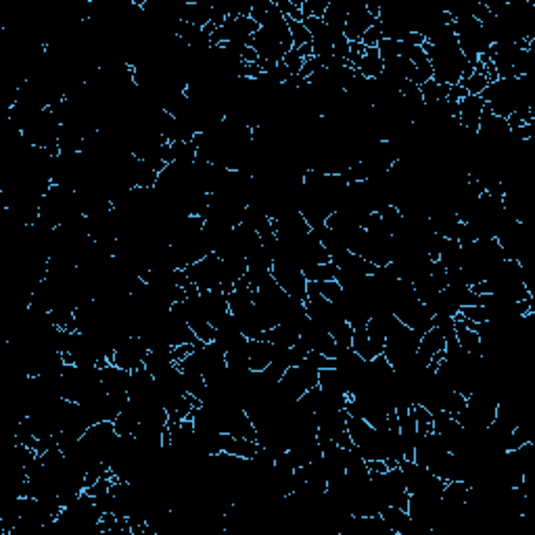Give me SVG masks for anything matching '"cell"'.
Segmentation results:
<instances>
[{"label":"cell","mask_w":535,"mask_h":535,"mask_svg":"<svg viewBox=\"0 0 535 535\" xmlns=\"http://www.w3.org/2000/svg\"><path fill=\"white\" fill-rule=\"evenodd\" d=\"M381 519L383 523L394 531L396 535H400L401 531H405V527L410 525V515L405 508H398V506H385L381 510Z\"/></svg>","instance_id":"obj_14"},{"label":"cell","mask_w":535,"mask_h":535,"mask_svg":"<svg viewBox=\"0 0 535 535\" xmlns=\"http://www.w3.org/2000/svg\"><path fill=\"white\" fill-rule=\"evenodd\" d=\"M454 331H456V341L458 345L466 352V354H475V356H481V337L477 335L475 328L468 326V322L460 316L454 318Z\"/></svg>","instance_id":"obj_10"},{"label":"cell","mask_w":535,"mask_h":535,"mask_svg":"<svg viewBox=\"0 0 535 535\" xmlns=\"http://www.w3.org/2000/svg\"><path fill=\"white\" fill-rule=\"evenodd\" d=\"M420 95H422V101L424 105H433V103H439V101H445L447 95H450V86L447 84H439L435 80H429L420 86Z\"/></svg>","instance_id":"obj_16"},{"label":"cell","mask_w":535,"mask_h":535,"mask_svg":"<svg viewBox=\"0 0 535 535\" xmlns=\"http://www.w3.org/2000/svg\"><path fill=\"white\" fill-rule=\"evenodd\" d=\"M222 452L232 454V456L243 458V460H253L256 454L260 452V443H258V439H239V437H232V435L224 433Z\"/></svg>","instance_id":"obj_12"},{"label":"cell","mask_w":535,"mask_h":535,"mask_svg":"<svg viewBox=\"0 0 535 535\" xmlns=\"http://www.w3.org/2000/svg\"><path fill=\"white\" fill-rule=\"evenodd\" d=\"M337 266L333 262H326V264H318V266L305 268L303 274H305V280L307 282H324V280H337Z\"/></svg>","instance_id":"obj_17"},{"label":"cell","mask_w":535,"mask_h":535,"mask_svg":"<svg viewBox=\"0 0 535 535\" xmlns=\"http://www.w3.org/2000/svg\"><path fill=\"white\" fill-rule=\"evenodd\" d=\"M468 92L460 86V84H456V86H450V95H447V99L445 101H452V103H460L464 97H466Z\"/></svg>","instance_id":"obj_27"},{"label":"cell","mask_w":535,"mask_h":535,"mask_svg":"<svg viewBox=\"0 0 535 535\" xmlns=\"http://www.w3.org/2000/svg\"><path fill=\"white\" fill-rule=\"evenodd\" d=\"M381 40H383V32H381L379 21H377V23H375V25H373V27H370V29L362 36V40H360V42H362L366 48H377V44H379Z\"/></svg>","instance_id":"obj_26"},{"label":"cell","mask_w":535,"mask_h":535,"mask_svg":"<svg viewBox=\"0 0 535 535\" xmlns=\"http://www.w3.org/2000/svg\"><path fill=\"white\" fill-rule=\"evenodd\" d=\"M148 356V347L146 343L142 341V337L138 335H128L124 337L116 349H113V358H111V364L128 370V373H136L140 368H144V360Z\"/></svg>","instance_id":"obj_4"},{"label":"cell","mask_w":535,"mask_h":535,"mask_svg":"<svg viewBox=\"0 0 535 535\" xmlns=\"http://www.w3.org/2000/svg\"><path fill=\"white\" fill-rule=\"evenodd\" d=\"M485 109V101L477 95H466L460 103H458V122L460 128L466 130L468 134L479 132V124H481V116Z\"/></svg>","instance_id":"obj_7"},{"label":"cell","mask_w":535,"mask_h":535,"mask_svg":"<svg viewBox=\"0 0 535 535\" xmlns=\"http://www.w3.org/2000/svg\"><path fill=\"white\" fill-rule=\"evenodd\" d=\"M326 6H328V0H303V4H301L303 19H305V17H318V19H322L324 13H326Z\"/></svg>","instance_id":"obj_23"},{"label":"cell","mask_w":535,"mask_h":535,"mask_svg":"<svg viewBox=\"0 0 535 535\" xmlns=\"http://www.w3.org/2000/svg\"><path fill=\"white\" fill-rule=\"evenodd\" d=\"M347 8H349V2H345V0H328V6H326V13H324L322 21L331 29L333 36H345L343 29H345Z\"/></svg>","instance_id":"obj_11"},{"label":"cell","mask_w":535,"mask_h":535,"mask_svg":"<svg viewBox=\"0 0 535 535\" xmlns=\"http://www.w3.org/2000/svg\"><path fill=\"white\" fill-rule=\"evenodd\" d=\"M331 337L335 339L337 347H352V341H354V326L347 322V320H341L337 326H333L331 331Z\"/></svg>","instance_id":"obj_19"},{"label":"cell","mask_w":535,"mask_h":535,"mask_svg":"<svg viewBox=\"0 0 535 535\" xmlns=\"http://www.w3.org/2000/svg\"><path fill=\"white\" fill-rule=\"evenodd\" d=\"M197 303H199V310H201L203 318L209 320L214 326L230 312V310H228V293H224V291H220V289L199 291Z\"/></svg>","instance_id":"obj_6"},{"label":"cell","mask_w":535,"mask_h":535,"mask_svg":"<svg viewBox=\"0 0 535 535\" xmlns=\"http://www.w3.org/2000/svg\"><path fill=\"white\" fill-rule=\"evenodd\" d=\"M184 272L199 291H211V289L222 291L224 286V260L218 253H207L199 262L190 264Z\"/></svg>","instance_id":"obj_3"},{"label":"cell","mask_w":535,"mask_h":535,"mask_svg":"<svg viewBox=\"0 0 535 535\" xmlns=\"http://www.w3.org/2000/svg\"><path fill=\"white\" fill-rule=\"evenodd\" d=\"M101 379H103V387L107 394H128L132 373L109 362L107 366L101 368Z\"/></svg>","instance_id":"obj_9"},{"label":"cell","mask_w":535,"mask_h":535,"mask_svg":"<svg viewBox=\"0 0 535 535\" xmlns=\"http://www.w3.org/2000/svg\"><path fill=\"white\" fill-rule=\"evenodd\" d=\"M454 34L458 40V46L462 55L471 61H477L481 55H485L492 48V40L485 34L483 25L479 19L471 17H460L454 21Z\"/></svg>","instance_id":"obj_2"},{"label":"cell","mask_w":535,"mask_h":535,"mask_svg":"<svg viewBox=\"0 0 535 535\" xmlns=\"http://www.w3.org/2000/svg\"><path fill=\"white\" fill-rule=\"evenodd\" d=\"M282 63L286 65V69L291 71V76H299V71H301V67H303V63H305V57H303V53H301L299 48L293 46V48L284 55Z\"/></svg>","instance_id":"obj_22"},{"label":"cell","mask_w":535,"mask_h":535,"mask_svg":"<svg viewBox=\"0 0 535 535\" xmlns=\"http://www.w3.org/2000/svg\"><path fill=\"white\" fill-rule=\"evenodd\" d=\"M487 84H489V80H487L485 67H483L479 61L475 63V71H473L464 82H460V86H462L468 95H477V97L483 95V90L487 88Z\"/></svg>","instance_id":"obj_15"},{"label":"cell","mask_w":535,"mask_h":535,"mask_svg":"<svg viewBox=\"0 0 535 535\" xmlns=\"http://www.w3.org/2000/svg\"><path fill=\"white\" fill-rule=\"evenodd\" d=\"M464 408H466V398L460 394V391H450V396L445 398V401H443V410L445 412H450L454 418H458L462 412H464Z\"/></svg>","instance_id":"obj_21"},{"label":"cell","mask_w":535,"mask_h":535,"mask_svg":"<svg viewBox=\"0 0 535 535\" xmlns=\"http://www.w3.org/2000/svg\"><path fill=\"white\" fill-rule=\"evenodd\" d=\"M326 301L331 303H337L341 297H343V286L337 282V280H324V282H310Z\"/></svg>","instance_id":"obj_18"},{"label":"cell","mask_w":535,"mask_h":535,"mask_svg":"<svg viewBox=\"0 0 535 535\" xmlns=\"http://www.w3.org/2000/svg\"><path fill=\"white\" fill-rule=\"evenodd\" d=\"M356 74L364 76L366 80H377L383 74V59L377 48H366V53L360 57V61L354 65Z\"/></svg>","instance_id":"obj_13"},{"label":"cell","mask_w":535,"mask_h":535,"mask_svg":"<svg viewBox=\"0 0 535 535\" xmlns=\"http://www.w3.org/2000/svg\"><path fill=\"white\" fill-rule=\"evenodd\" d=\"M276 8L282 13L284 19H293V21H303V13L301 6H297L293 0H274Z\"/></svg>","instance_id":"obj_24"},{"label":"cell","mask_w":535,"mask_h":535,"mask_svg":"<svg viewBox=\"0 0 535 535\" xmlns=\"http://www.w3.org/2000/svg\"><path fill=\"white\" fill-rule=\"evenodd\" d=\"M286 23H289V32H291V38H293V46H295V48H301L303 44H310V42H312V36H310L307 27L303 25V21L286 19Z\"/></svg>","instance_id":"obj_20"},{"label":"cell","mask_w":535,"mask_h":535,"mask_svg":"<svg viewBox=\"0 0 535 535\" xmlns=\"http://www.w3.org/2000/svg\"><path fill=\"white\" fill-rule=\"evenodd\" d=\"M247 358H249V370L262 373L272 364L274 358V345L266 339H249L247 343Z\"/></svg>","instance_id":"obj_8"},{"label":"cell","mask_w":535,"mask_h":535,"mask_svg":"<svg viewBox=\"0 0 535 535\" xmlns=\"http://www.w3.org/2000/svg\"><path fill=\"white\" fill-rule=\"evenodd\" d=\"M377 23V19L370 15V11L366 8V4H360V2H349V8H347V17H345V38L349 42H360L362 36Z\"/></svg>","instance_id":"obj_5"},{"label":"cell","mask_w":535,"mask_h":535,"mask_svg":"<svg viewBox=\"0 0 535 535\" xmlns=\"http://www.w3.org/2000/svg\"><path fill=\"white\" fill-rule=\"evenodd\" d=\"M272 278L276 280V284L289 297L305 301V297H307V280H305L303 270H301V266L293 258H289L286 253H282L278 249H276L274 262H272Z\"/></svg>","instance_id":"obj_1"},{"label":"cell","mask_w":535,"mask_h":535,"mask_svg":"<svg viewBox=\"0 0 535 535\" xmlns=\"http://www.w3.org/2000/svg\"><path fill=\"white\" fill-rule=\"evenodd\" d=\"M460 316L468 322H475V324H481V322H487V312L483 305H468V307H462L460 310Z\"/></svg>","instance_id":"obj_25"}]
</instances>
